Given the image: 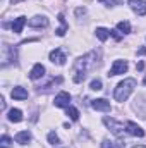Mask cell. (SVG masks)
<instances>
[{"label": "cell", "instance_id": "obj_1", "mask_svg": "<svg viewBox=\"0 0 146 148\" xmlns=\"http://www.w3.org/2000/svg\"><path fill=\"white\" fill-rule=\"evenodd\" d=\"M95 59H96V53L95 52H89L84 57H81V59L76 60V66H74L76 67V76H74V81L76 83H83L84 81L88 69H91L93 64H95Z\"/></svg>", "mask_w": 146, "mask_h": 148}, {"label": "cell", "instance_id": "obj_2", "mask_svg": "<svg viewBox=\"0 0 146 148\" xmlns=\"http://www.w3.org/2000/svg\"><path fill=\"white\" fill-rule=\"evenodd\" d=\"M134 88H136V79H132V77L124 79V81H120V83L117 84V88H115V91H113V98H115L117 102H126V100L129 98V95L132 93Z\"/></svg>", "mask_w": 146, "mask_h": 148}, {"label": "cell", "instance_id": "obj_3", "mask_svg": "<svg viewBox=\"0 0 146 148\" xmlns=\"http://www.w3.org/2000/svg\"><path fill=\"white\" fill-rule=\"evenodd\" d=\"M103 122H105V126L108 127L110 131L115 134V136H124V133L127 131V129H124V124H120V122H117L115 119H110V117H105L103 119Z\"/></svg>", "mask_w": 146, "mask_h": 148}, {"label": "cell", "instance_id": "obj_4", "mask_svg": "<svg viewBox=\"0 0 146 148\" xmlns=\"http://www.w3.org/2000/svg\"><path fill=\"white\" fill-rule=\"evenodd\" d=\"M127 71V62L126 60H115L113 66L110 67L108 76H119V74H124Z\"/></svg>", "mask_w": 146, "mask_h": 148}, {"label": "cell", "instance_id": "obj_5", "mask_svg": "<svg viewBox=\"0 0 146 148\" xmlns=\"http://www.w3.org/2000/svg\"><path fill=\"white\" fill-rule=\"evenodd\" d=\"M131 9L138 14V16H146V2L145 0H129Z\"/></svg>", "mask_w": 146, "mask_h": 148}, {"label": "cell", "instance_id": "obj_6", "mask_svg": "<svg viewBox=\"0 0 146 148\" xmlns=\"http://www.w3.org/2000/svg\"><path fill=\"white\" fill-rule=\"evenodd\" d=\"M50 60L55 62V64H59V66H64L65 60H67V57H65V53L60 48H55L53 52H50Z\"/></svg>", "mask_w": 146, "mask_h": 148}, {"label": "cell", "instance_id": "obj_7", "mask_svg": "<svg viewBox=\"0 0 146 148\" xmlns=\"http://www.w3.org/2000/svg\"><path fill=\"white\" fill-rule=\"evenodd\" d=\"M126 129H127V133L132 134V136H138V138H143V136H145V131H143L136 122H132V121H129V122L126 124Z\"/></svg>", "mask_w": 146, "mask_h": 148}, {"label": "cell", "instance_id": "obj_8", "mask_svg": "<svg viewBox=\"0 0 146 148\" xmlns=\"http://www.w3.org/2000/svg\"><path fill=\"white\" fill-rule=\"evenodd\" d=\"M71 103V95L65 93V91H60L57 97H55V105L57 107H69Z\"/></svg>", "mask_w": 146, "mask_h": 148}, {"label": "cell", "instance_id": "obj_9", "mask_svg": "<svg viewBox=\"0 0 146 148\" xmlns=\"http://www.w3.org/2000/svg\"><path fill=\"white\" fill-rule=\"evenodd\" d=\"M91 107L95 110H102V112H108L110 110V102H107L105 98H96L91 102Z\"/></svg>", "mask_w": 146, "mask_h": 148}, {"label": "cell", "instance_id": "obj_10", "mask_svg": "<svg viewBox=\"0 0 146 148\" xmlns=\"http://www.w3.org/2000/svg\"><path fill=\"white\" fill-rule=\"evenodd\" d=\"M29 26L31 28H46L48 26V19L45 16H35L33 19H29Z\"/></svg>", "mask_w": 146, "mask_h": 148}, {"label": "cell", "instance_id": "obj_11", "mask_svg": "<svg viewBox=\"0 0 146 148\" xmlns=\"http://www.w3.org/2000/svg\"><path fill=\"white\" fill-rule=\"evenodd\" d=\"M10 95H12V98H16V100H26V98H28V91H26L23 86H16V88L10 91Z\"/></svg>", "mask_w": 146, "mask_h": 148}, {"label": "cell", "instance_id": "obj_12", "mask_svg": "<svg viewBox=\"0 0 146 148\" xmlns=\"http://www.w3.org/2000/svg\"><path fill=\"white\" fill-rule=\"evenodd\" d=\"M16 141H17L19 145L29 143V141H31V133H29V131H21V133H17V134H16Z\"/></svg>", "mask_w": 146, "mask_h": 148}, {"label": "cell", "instance_id": "obj_13", "mask_svg": "<svg viewBox=\"0 0 146 148\" xmlns=\"http://www.w3.org/2000/svg\"><path fill=\"white\" fill-rule=\"evenodd\" d=\"M43 74H45V67H43L41 64H36V66L31 69L29 77H31V79H40V77H43Z\"/></svg>", "mask_w": 146, "mask_h": 148}, {"label": "cell", "instance_id": "obj_14", "mask_svg": "<svg viewBox=\"0 0 146 148\" xmlns=\"http://www.w3.org/2000/svg\"><path fill=\"white\" fill-rule=\"evenodd\" d=\"M24 24H26V17H24V16L17 17V19L12 23V31H14V33H21L23 28H24Z\"/></svg>", "mask_w": 146, "mask_h": 148}, {"label": "cell", "instance_id": "obj_15", "mask_svg": "<svg viewBox=\"0 0 146 148\" xmlns=\"http://www.w3.org/2000/svg\"><path fill=\"white\" fill-rule=\"evenodd\" d=\"M9 121L10 122H21L23 121V112L19 109H10L9 110Z\"/></svg>", "mask_w": 146, "mask_h": 148}, {"label": "cell", "instance_id": "obj_16", "mask_svg": "<svg viewBox=\"0 0 146 148\" xmlns=\"http://www.w3.org/2000/svg\"><path fill=\"white\" fill-rule=\"evenodd\" d=\"M117 29H119L120 33L127 35V33H131V24H129L127 21H120V23L117 24Z\"/></svg>", "mask_w": 146, "mask_h": 148}, {"label": "cell", "instance_id": "obj_17", "mask_svg": "<svg viewBox=\"0 0 146 148\" xmlns=\"http://www.w3.org/2000/svg\"><path fill=\"white\" fill-rule=\"evenodd\" d=\"M96 36L100 38L102 41H105V40L110 36V31L107 28H96Z\"/></svg>", "mask_w": 146, "mask_h": 148}, {"label": "cell", "instance_id": "obj_18", "mask_svg": "<svg viewBox=\"0 0 146 148\" xmlns=\"http://www.w3.org/2000/svg\"><path fill=\"white\" fill-rule=\"evenodd\" d=\"M67 115L72 121H77L79 119V112H77V109H74V107H67Z\"/></svg>", "mask_w": 146, "mask_h": 148}, {"label": "cell", "instance_id": "obj_19", "mask_svg": "<svg viewBox=\"0 0 146 148\" xmlns=\"http://www.w3.org/2000/svg\"><path fill=\"white\" fill-rule=\"evenodd\" d=\"M0 148H10V138H9L7 134L2 136V140H0Z\"/></svg>", "mask_w": 146, "mask_h": 148}, {"label": "cell", "instance_id": "obj_20", "mask_svg": "<svg viewBox=\"0 0 146 148\" xmlns=\"http://www.w3.org/2000/svg\"><path fill=\"white\" fill-rule=\"evenodd\" d=\"M89 88H91L93 91L102 90V81H100V79H93V81H91V84H89Z\"/></svg>", "mask_w": 146, "mask_h": 148}, {"label": "cell", "instance_id": "obj_21", "mask_svg": "<svg viewBox=\"0 0 146 148\" xmlns=\"http://www.w3.org/2000/svg\"><path fill=\"white\" fill-rule=\"evenodd\" d=\"M48 143H50V145H59L60 140H59V136H57L55 133H50V134H48Z\"/></svg>", "mask_w": 146, "mask_h": 148}, {"label": "cell", "instance_id": "obj_22", "mask_svg": "<svg viewBox=\"0 0 146 148\" xmlns=\"http://www.w3.org/2000/svg\"><path fill=\"white\" fill-rule=\"evenodd\" d=\"M103 148H120L119 143H113V141H108V140H105L103 141Z\"/></svg>", "mask_w": 146, "mask_h": 148}, {"label": "cell", "instance_id": "obj_23", "mask_svg": "<svg viewBox=\"0 0 146 148\" xmlns=\"http://www.w3.org/2000/svg\"><path fill=\"white\" fill-rule=\"evenodd\" d=\"M110 35L115 38V40H122V35H120V33H119L117 29H112V31H110Z\"/></svg>", "mask_w": 146, "mask_h": 148}, {"label": "cell", "instance_id": "obj_24", "mask_svg": "<svg viewBox=\"0 0 146 148\" xmlns=\"http://www.w3.org/2000/svg\"><path fill=\"white\" fill-rule=\"evenodd\" d=\"M98 2H100V3H105V5H110V7H112V5H115V3H117V2H115V0H98Z\"/></svg>", "mask_w": 146, "mask_h": 148}, {"label": "cell", "instance_id": "obj_25", "mask_svg": "<svg viewBox=\"0 0 146 148\" xmlns=\"http://www.w3.org/2000/svg\"><path fill=\"white\" fill-rule=\"evenodd\" d=\"M53 83H62V77H57V79H53ZM50 84H52V83H50ZM50 84H46L45 88L48 90V88H50Z\"/></svg>", "mask_w": 146, "mask_h": 148}, {"label": "cell", "instance_id": "obj_26", "mask_svg": "<svg viewBox=\"0 0 146 148\" xmlns=\"http://www.w3.org/2000/svg\"><path fill=\"white\" fill-rule=\"evenodd\" d=\"M84 12H86V9H77V10H76L77 16H81V14H84Z\"/></svg>", "mask_w": 146, "mask_h": 148}, {"label": "cell", "instance_id": "obj_27", "mask_svg": "<svg viewBox=\"0 0 146 148\" xmlns=\"http://www.w3.org/2000/svg\"><path fill=\"white\" fill-rule=\"evenodd\" d=\"M139 55H146V48H141L139 50Z\"/></svg>", "mask_w": 146, "mask_h": 148}, {"label": "cell", "instance_id": "obj_28", "mask_svg": "<svg viewBox=\"0 0 146 148\" xmlns=\"http://www.w3.org/2000/svg\"><path fill=\"white\" fill-rule=\"evenodd\" d=\"M132 148H146V147H143V145H141V147H132Z\"/></svg>", "mask_w": 146, "mask_h": 148}, {"label": "cell", "instance_id": "obj_29", "mask_svg": "<svg viewBox=\"0 0 146 148\" xmlns=\"http://www.w3.org/2000/svg\"><path fill=\"white\" fill-rule=\"evenodd\" d=\"M145 84H146V77H145Z\"/></svg>", "mask_w": 146, "mask_h": 148}]
</instances>
